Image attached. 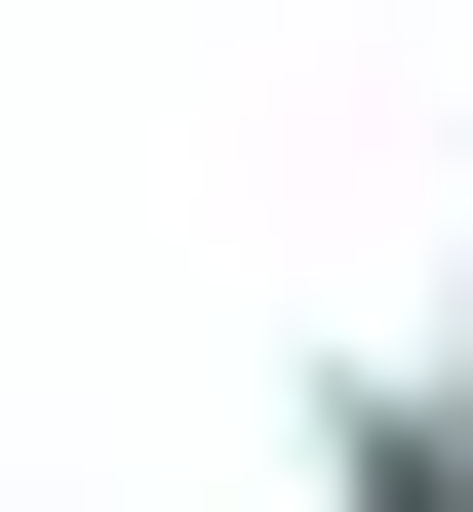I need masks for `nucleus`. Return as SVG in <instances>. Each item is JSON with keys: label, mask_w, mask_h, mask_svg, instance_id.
<instances>
[]
</instances>
